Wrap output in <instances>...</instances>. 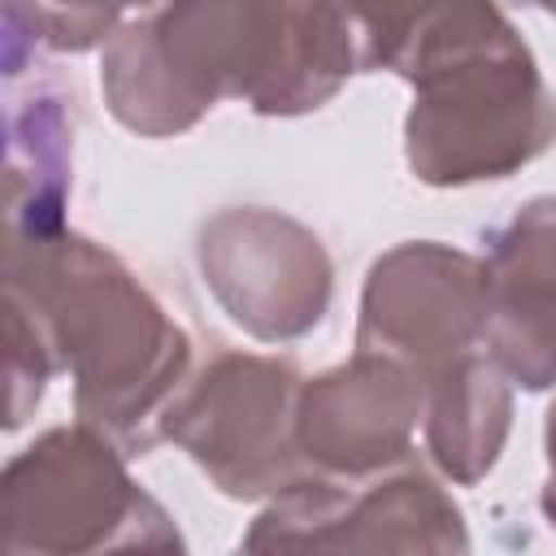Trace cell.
Instances as JSON below:
<instances>
[{"label":"cell","instance_id":"cell-8","mask_svg":"<svg viewBox=\"0 0 556 556\" xmlns=\"http://www.w3.org/2000/svg\"><path fill=\"white\" fill-rule=\"evenodd\" d=\"M200 274L235 326L261 343L308 334L334 295L326 243L278 208H222L200 226Z\"/></svg>","mask_w":556,"mask_h":556},{"label":"cell","instance_id":"cell-11","mask_svg":"<svg viewBox=\"0 0 556 556\" xmlns=\"http://www.w3.org/2000/svg\"><path fill=\"white\" fill-rule=\"evenodd\" d=\"M74 174V113L52 87L9 104L4 161V239H43L65 230Z\"/></svg>","mask_w":556,"mask_h":556},{"label":"cell","instance_id":"cell-2","mask_svg":"<svg viewBox=\"0 0 556 556\" xmlns=\"http://www.w3.org/2000/svg\"><path fill=\"white\" fill-rule=\"evenodd\" d=\"M361 70L413 87L404 156L426 187L495 182L556 143V96L495 4L356 13Z\"/></svg>","mask_w":556,"mask_h":556},{"label":"cell","instance_id":"cell-5","mask_svg":"<svg viewBox=\"0 0 556 556\" xmlns=\"http://www.w3.org/2000/svg\"><path fill=\"white\" fill-rule=\"evenodd\" d=\"M300 387L287 356L217 352L169 400L161 439L178 443L222 495L274 500L313 473L295 439Z\"/></svg>","mask_w":556,"mask_h":556},{"label":"cell","instance_id":"cell-10","mask_svg":"<svg viewBox=\"0 0 556 556\" xmlns=\"http://www.w3.org/2000/svg\"><path fill=\"white\" fill-rule=\"evenodd\" d=\"M486 352L521 391L556 387V195L486 235Z\"/></svg>","mask_w":556,"mask_h":556},{"label":"cell","instance_id":"cell-6","mask_svg":"<svg viewBox=\"0 0 556 556\" xmlns=\"http://www.w3.org/2000/svg\"><path fill=\"white\" fill-rule=\"evenodd\" d=\"M139 491L126 452L74 421L52 426L22 447L0 478V552L4 556H96L135 517Z\"/></svg>","mask_w":556,"mask_h":556},{"label":"cell","instance_id":"cell-15","mask_svg":"<svg viewBox=\"0 0 556 556\" xmlns=\"http://www.w3.org/2000/svg\"><path fill=\"white\" fill-rule=\"evenodd\" d=\"M96 556H191V552H187L182 530L174 526V517L152 495H143L135 517L126 521V530Z\"/></svg>","mask_w":556,"mask_h":556},{"label":"cell","instance_id":"cell-14","mask_svg":"<svg viewBox=\"0 0 556 556\" xmlns=\"http://www.w3.org/2000/svg\"><path fill=\"white\" fill-rule=\"evenodd\" d=\"M17 13L30 22V39L48 43L56 52H83L91 43H109L113 30L126 22L122 9H48V4H17Z\"/></svg>","mask_w":556,"mask_h":556},{"label":"cell","instance_id":"cell-4","mask_svg":"<svg viewBox=\"0 0 556 556\" xmlns=\"http://www.w3.org/2000/svg\"><path fill=\"white\" fill-rule=\"evenodd\" d=\"M230 556H469L460 504L413 460L374 478H321L274 495Z\"/></svg>","mask_w":556,"mask_h":556},{"label":"cell","instance_id":"cell-7","mask_svg":"<svg viewBox=\"0 0 556 556\" xmlns=\"http://www.w3.org/2000/svg\"><path fill=\"white\" fill-rule=\"evenodd\" d=\"M486 348L482 261L434 239H408L369 265L356 317V352L408 365L421 387Z\"/></svg>","mask_w":556,"mask_h":556},{"label":"cell","instance_id":"cell-9","mask_svg":"<svg viewBox=\"0 0 556 556\" xmlns=\"http://www.w3.org/2000/svg\"><path fill=\"white\" fill-rule=\"evenodd\" d=\"M417 421H426L421 378L382 352H352V361L304 378L295 439L313 473L356 482L404 465Z\"/></svg>","mask_w":556,"mask_h":556},{"label":"cell","instance_id":"cell-16","mask_svg":"<svg viewBox=\"0 0 556 556\" xmlns=\"http://www.w3.org/2000/svg\"><path fill=\"white\" fill-rule=\"evenodd\" d=\"M543 452H547V482H543V495H539V504H543V517H547V526L556 530V400H552V408H547V421H543Z\"/></svg>","mask_w":556,"mask_h":556},{"label":"cell","instance_id":"cell-12","mask_svg":"<svg viewBox=\"0 0 556 556\" xmlns=\"http://www.w3.org/2000/svg\"><path fill=\"white\" fill-rule=\"evenodd\" d=\"M508 426L513 382L486 348L465 356L456 369L426 387V452L439 465V473L456 486H473L495 469L508 443Z\"/></svg>","mask_w":556,"mask_h":556},{"label":"cell","instance_id":"cell-1","mask_svg":"<svg viewBox=\"0 0 556 556\" xmlns=\"http://www.w3.org/2000/svg\"><path fill=\"white\" fill-rule=\"evenodd\" d=\"M361 70V26L334 4L191 0L126 17L100 52L109 113L148 139L191 130L217 100L261 117L321 109Z\"/></svg>","mask_w":556,"mask_h":556},{"label":"cell","instance_id":"cell-3","mask_svg":"<svg viewBox=\"0 0 556 556\" xmlns=\"http://www.w3.org/2000/svg\"><path fill=\"white\" fill-rule=\"evenodd\" d=\"M4 295L35 317L56 369H70L78 421L126 456L152 452L191 378V334L130 265L78 230L4 239Z\"/></svg>","mask_w":556,"mask_h":556},{"label":"cell","instance_id":"cell-17","mask_svg":"<svg viewBox=\"0 0 556 556\" xmlns=\"http://www.w3.org/2000/svg\"><path fill=\"white\" fill-rule=\"evenodd\" d=\"M547 13H552V17H556V9H547Z\"/></svg>","mask_w":556,"mask_h":556},{"label":"cell","instance_id":"cell-13","mask_svg":"<svg viewBox=\"0 0 556 556\" xmlns=\"http://www.w3.org/2000/svg\"><path fill=\"white\" fill-rule=\"evenodd\" d=\"M52 374H56V361L35 317L4 295V426L9 430H17L35 413Z\"/></svg>","mask_w":556,"mask_h":556}]
</instances>
